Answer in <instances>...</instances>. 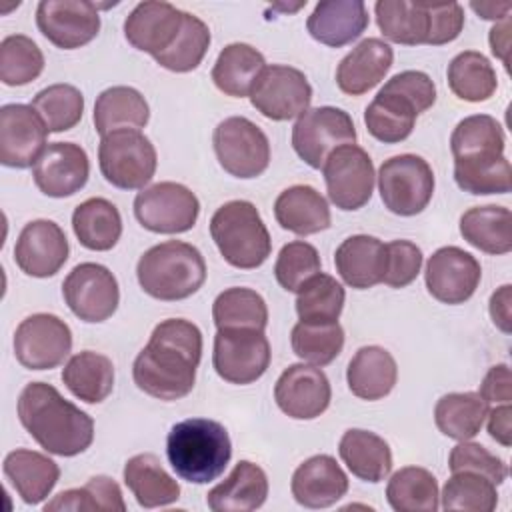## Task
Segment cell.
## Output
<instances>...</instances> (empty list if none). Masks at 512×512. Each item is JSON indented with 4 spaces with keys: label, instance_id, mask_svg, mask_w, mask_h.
Masks as SVG:
<instances>
[{
    "label": "cell",
    "instance_id": "51",
    "mask_svg": "<svg viewBox=\"0 0 512 512\" xmlns=\"http://www.w3.org/2000/svg\"><path fill=\"white\" fill-rule=\"evenodd\" d=\"M440 498L444 510L492 512L498 506L496 484L476 472H452Z\"/></svg>",
    "mask_w": 512,
    "mask_h": 512
},
{
    "label": "cell",
    "instance_id": "39",
    "mask_svg": "<svg viewBox=\"0 0 512 512\" xmlns=\"http://www.w3.org/2000/svg\"><path fill=\"white\" fill-rule=\"evenodd\" d=\"M72 230L78 242L94 252L112 250L122 236V216L106 198H88L72 212Z\"/></svg>",
    "mask_w": 512,
    "mask_h": 512
},
{
    "label": "cell",
    "instance_id": "20",
    "mask_svg": "<svg viewBox=\"0 0 512 512\" xmlns=\"http://www.w3.org/2000/svg\"><path fill=\"white\" fill-rule=\"evenodd\" d=\"M274 400L286 416L314 420L330 406V380L318 366L290 364L274 384Z\"/></svg>",
    "mask_w": 512,
    "mask_h": 512
},
{
    "label": "cell",
    "instance_id": "17",
    "mask_svg": "<svg viewBox=\"0 0 512 512\" xmlns=\"http://www.w3.org/2000/svg\"><path fill=\"white\" fill-rule=\"evenodd\" d=\"M36 26L56 48L74 50L98 36V6L88 0H42L36 8Z\"/></svg>",
    "mask_w": 512,
    "mask_h": 512
},
{
    "label": "cell",
    "instance_id": "5",
    "mask_svg": "<svg viewBox=\"0 0 512 512\" xmlns=\"http://www.w3.org/2000/svg\"><path fill=\"white\" fill-rule=\"evenodd\" d=\"M136 278L148 296L162 302H176L202 288L206 262L196 246L182 240H166L140 256Z\"/></svg>",
    "mask_w": 512,
    "mask_h": 512
},
{
    "label": "cell",
    "instance_id": "12",
    "mask_svg": "<svg viewBox=\"0 0 512 512\" xmlns=\"http://www.w3.org/2000/svg\"><path fill=\"white\" fill-rule=\"evenodd\" d=\"M200 214L196 194L178 182H158L134 198V216L156 234H182L194 228Z\"/></svg>",
    "mask_w": 512,
    "mask_h": 512
},
{
    "label": "cell",
    "instance_id": "26",
    "mask_svg": "<svg viewBox=\"0 0 512 512\" xmlns=\"http://www.w3.org/2000/svg\"><path fill=\"white\" fill-rule=\"evenodd\" d=\"M394 50L382 38H364L338 64L336 84L348 96L372 90L392 68Z\"/></svg>",
    "mask_w": 512,
    "mask_h": 512
},
{
    "label": "cell",
    "instance_id": "47",
    "mask_svg": "<svg viewBox=\"0 0 512 512\" xmlns=\"http://www.w3.org/2000/svg\"><path fill=\"white\" fill-rule=\"evenodd\" d=\"M54 510H104V512H124L126 502L118 482L110 476H92L84 486L70 488L56 494L44 512Z\"/></svg>",
    "mask_w": 512,
    "mask_h": 512
},
{
    "label": "cell",
    "instance_id": "59",
    "mask_svg": "<svg viewBox=\"0 0 512 512\" xmlns=\"http://www.w3.org/2000/svg\"><path fill=\"white\" fill-rule=\"evenodd\" d=\"M488 434L492 440L508 448L512 444V406L510 404H498L488 414Z\"/></svg>",
    "mask_w": 512,
    "mask_h": 512
},
{
    "label": "cell",
    "instance_id": "50",
    "mask_svg": "<svg viewBox=\"0 0 512 512\" xmlns=\"http://www.w3.org/2000/svg\"><path fill=\"white\" fill-rule=\"evenodd\" d=\"M44 70V54L38 44L24 36L12 34L0 42V80L6 86H26Z\"/></svg>",
    "mask_w": 512,
    "mask_h": 512
},
{
    "label": "cell",
    "instance_id": "16",
    "mask_svg": "<svg viewBox=\"0 0 512 512\" xmlns=\"http://www.w3.org/2000/svg\"><path fill=\"white\" fill-rule=\"evenodd\" d=\"M14 356L28 370L60 366L72 350V330L56 314L38 312L24 318L14 332Z\"/></svg>",
    "mask_w": 512,
    "mask_h": 512
},
{
    "label": "cell",
    "instance_id": "48",
    "mask_svg": "<svg viewBox=\"0 0 512 512\" xmlns=\"http://www.w3.org/2000/svg\"><path fill=\"white\" fill-rule=\"evenodd\" d=\"M292 352L306 364L326 366L336 360L344 348V330L338 322L306 324L298 322L290 334Z\"/></svg>",
    "mask_w": 512,
    "mask_h": 512
},
{
    "label": "cell",
    "instance_id": "46",
    "mask_svg": "<svg viewBox=\"0 0 512 512\" xmlns=\"http://www.w3.org/2000/svg\"><path fill=\"white\" fill-rule=\"evenodd\" d=\"M210 28L198 16L184 12L182 28L176 40L160 54L154 56L156 64L170 72H190L200 66L210 48Z\"/></svg>",
    "mask_w": 512,
    "mask_h": 512
},
{
    "label": "cell",
    "instance_id": "31",
    "mask_svg": "<svg viewBox=\"0 0 512 512\" xmlns=\"http://www.w3.org/2000/svg\"><path fill=\"white\" fill-rule=\"evenodd\" d=\"M398 380L394 356L382 346H362L350 358L346 382L350 392L360 400H380L392 392Z\"/></svg>",
    "mask_w": 512,
    "mask_h": 512
},
{
    "label": "cell",
    "instance_id": "21",
    "mask_svg": "<svg viewBox=\"0 0 512 512\" xmlns=\"http://www.w3.org/2000/svg\"><path fill=\"white\" fill-rule=\"evenodd\" d=\"M90 176L86 150L74 142H52L32 168L38 190L50 198H68L80 192Z\"/></svg>",
    "mask_w": 512,
    "mask_h": 512
},
{
    "label": "cell",
    "instance_id": "1",
    "mask_svg": "<svg viewBox=\"0 0 512 512\" xmlns=\"http://www.w3.org/2000/svg\"><path fill=\"white\" fill-rule=\"evenodd\" d=\"M202 358V332L186 318H168L154 326L148 344L132 364V378L144 394L172 402L188 396Z\"/></svg>",
    "mask_w": 512,
    "mask_h": 512
},
{
    "label": "cell",
    "instance_id": "29",
    "mask_svg": "<svg viewBox=\"0 0 512 512\" xmlns=\"http://www.w3.org/2000/svg\"><path fill=\"white\" fill-rule=\"evenodd\" d=\"M266 498V472L250 460H240L232 472L206 494V504L214 512H250L258 510Z\"/></svg>",
    "mask_w": 512,
    "mask_h": 512
},
{
    "label": "cell",
    "instance_id": "36",
    "mask_svg": "<svg viewBox=\"0 0 512 512\" xmlns=\"http://www.w3.org/2000/svg\"><path fill=\"white\" fill-rule=\"evenodd\" d=\"M460 234L480 252L508 254L512 250V212L496 204L468 208L460 216Z\"/></svg>",
    "mask_w": 512,
    "mask_h": 512
},
{
    "label": "cell",
    "instance_id": "18",
    "mask_svg": "<svg viewBox=\"0 0 512 512\" xmlns=\"http://www.w3.org/2000/svg\"><path fill=\"white\" fill-rule=\"evenodd\" d=\"M480 262L458 246L438 248L426 262L424 282L432 298L442 304H464L480 284Z\"/></svg>",
    "mask_w": 512,
    "mask_h": 512
},
{
    "label": "cell",
    "instance_id": "28",
    "mask_svg": "<svg viewBox=\"0 0 512 512\" xmlns=\"http://www.w3.org/2000/svg\"><path fill=\"white\" fill-rule=\"evenodd\" d=\"M2 470L16 494L28 506L46 500L60 478V468L50 456L26 448L8 452Z\"/></svg>",
    "mask_w": 512,
    "mask_h": 512
},
{
    "label": "cell",
    "instance_id": "49",
    "mask_svg": "<svg viewBox=\"0 0 512 512\" xmlns=\"http://www.w3.org/2000/svg\"><path fill=\"white\" fill-rule=\"evenodd\" d=\"M30 106L40 114L48 132H66L82 120L84 96L72 84H52L42 88Z\"/></svg>",
    "mask_w": 512,
    "mask_h": 512
},
{
    "label": "cell",
    "instance_id": "55",
    "mask_svg": "<svg viewBox=\"0 0 512 512\" xmlns=\"http://www.w3.org/2000/svg\"><path fill=\"white\" fill-rule=\"evenodd\" d=\"M384 86L406 96L416 106L418 114L426 112L436 102V86H434L432 78L420 70L398 72Z\"/></svg>",
    "mask_w": 512,
    "mask_h": 512
},
{
    "label": "cell",
    "instance_id": "41",
    "mask_svg": "<svg viewBox=\"0 0 512 512\" xmlns=\"http://www.w3.org/2000/svg\"><path fill=\"white\" fill-rule=\"evenodd\" d=\"M488 414V404L478 392H450L434 406L436 428L452 440L474 438Z\"/></svg>",
    "mask_w": 512,
    "mask_h": 512
},
{
    "label": "cell",
    "instance_id": "32",
    "mask_svg": "<svg viewBox=\"0 0 512 512\" xmlns=\"http://www.w3.org/2000/svg\"><path fill=\"white\" fill-rule=\"evenodd\" d=\"M416 106L396 90L382 86L364 110V124L372 138L384 144L406 140L416 124Z\"/></svg>",
    "mask_w": 512,
    "mask_h": 512
},
{
    "label": "cell",
    "instance_id": "37",
    "mask_svg": "<svg viewBox=\"0 0 512 512\" xmlns=\"http://www.w3.org/2000/svg\"><path fill=\"white\" fill-rule=\"evenodd\" d=\"M266 68L262 52L244 42H232L224 46L212 66L214 86L232 98L250 96V90Z\"/></svg>",
    "mask_w": 512,
    "mask_h": 512
},
{
    "label": "cell",
    "instance_id": "56",
    "mask_svg": "<svg viewBox=\"0 0 512 512\" xmlns=\"http://www.w3.org/2000/svg\"><path fill=\"white\" fill-rule=\"evenodd\" d=\"M464 28V8L458 2H430V38L428 46H442L460 36Z\"/></svg>",
    "mask_w": 512,
    "mask_h": 512
},
{
    "label": "cell",
    "instance_id": "42",
    "mask_svg": "<svg viewBox=\"0 0 512 512\" xmlns=\"http://www.w3.org/2000/svg\"><path fill=\"white\" fill-rule=\"evenodd\" d=\"M386 500L396 512H436L440 506L436 476L420 466H404L388 480Z\"/></svg>",
    "mask_w": 512,
    "mask_h": 512
},
{
    "label": "cell",
    "instance_id": "7",
    "mask_svg": "<svg viewBox=\"0 0 512 512\" xmlns=\"http://www.w3.org/2000/svg\"><path fill=\"white\" fill-rule=\"evenodd\" d=\"M98 164L108 184L120 190H138L154 178L158 156L150 138L140 130L120 128L102 136Z\"/></svg>",
    "mask_w": 512,
    "mask_h": 512
},
{
    "label": "cell",
    "instance_id": "60",
    "mask_svg": "<svg viewBox=\"0 0 512 512\" xmlns=\"http://www.w3.org/2000/svg\"><path fill=\"white\" fill-rule=\"evenodd\" d=\"M488 42H490V50L496 58L502 60V64L508 70V50H510V16L500 20L498 24L492 26L490 34H488Z\"/></svg>",
    "mask_w": 512,
    "mask_h": 512
},
{
    "label": "cell",
    "instance_id": "19",
    "mask_svg": "<svg viewBox=\"0 0 512 512\" xmlns=\"http://www.w3.org/2000/svg\"><path fill=\"white\" fill-rule=\"evenodd\" d=\"M48 128L28 104L0 108V162L8 168H30L46 150Z\"/></svg>",
    "mask_w": 512,
    "mask_h": 512
},
{
    "label": "cell",
    "instance_id": "2",
    "mask_svg": "<svg viewBox=\"0 0 512 512\" xmlns=\"http://www.w3.org/2000/svg\"><path fill=\"white\" fill-rule=\"evenodd\" d=\"M504 130L488 114H472L456 124L450 136L454 180L474 196L506 194L512 188V166L504 156Z\"/></svg>",
    "mask_w": 512,
    "mask_h": 512
},
{
    "label": "cell",
    "instance_id": "44",
    "mask_svg": "<svg viewBox=\"0 0 512 512\" xmlns=\"http://www.w3.org/2000/svg\"><path fill=\"white\" fill-rule=\"evenodd\" d=\"M296 294H298L296 314L300 322H306V324L338 322L344 308L346 292L334 276L318 272Z\"/></svg>",
    "mask_w": 512,
    "mask_h": 512
},
{
    "label": "cell",
    "instance_id": "23",
    "mask_svg": "<svg viewBox=\"0 0 512 512\" xmlns=\"http://www.w3.org/2000/svg\"><path fill=\"white\" fill-rule=\"evenodd\" d=\"M182 20L184 12L170 2H140L124 20V36L136 50L154 58L176 40Z\"/></svg>",
    "mask_w": 512,
    "mask_h": 512
},
{
    "label": "cell",
    "instance_id": "13",
    "mask_svg": "<svg viewBox=\"0 0 512 512\" xmlns=\"http://www.w3.org/2000/svg\"><path fill=\"white\" fill-rule=\"evenodd\" d=\"M252 106L268 120L284 122L302 116L312 102V86L302 70L270 64L250 90Z\"/></svg>",
    "mask_w": 512,
    "mask_h": 512
},
{
    "label": "cell",
    "instance_id": "3",
    "mask_svg": "<svg viewBox=\"0 0 512 512\" xmlns=\"http://www.w3.org/2000/svg\"><path fill=\"white\" fill-rule=\"evenodd\" d=\"M16 412L24 430L48 454L70 458L88 450L94 440L92 416L66 400L52 384H26Z\"/></svg>",
    "mask_w": 512,
    "mask_h": 512
},
{
    "label": "cell",
    "instance_id": "24",
    "mask_svg": "<svg viewBox=\"0 0 512 512\" xmlns=\"http://www.w3.org/2000/svg\"><path fill=\"white\" fill-rule=\"evenodd\" d=\"M290 490L304 508H328L348 492V476L328 454H316L304 460L292 474Z\"/></svg>",
    "mask_w": 512,
    "mask_h": 512
},
{
    "label": "cell",
    "instance_id": "45",
    "mask_svg": "<svg viewBox=\"0 0 512 512\" xmlns=\"http://www.w3.org/2000/svg\"><path fill=\"white\" fill-rule=\"evenodd\" d=\"M212 320L222 328H256L266 330L268 306L266 300L252 288H226L212 304Z\"/></svg>",
    "mask_w": 512,
    "mask_h": 512
},
{
    "label": "cell",
    "instance_id": "11",
    "mask_svg": "<svg viewBox=\"0 0 512 512\" xmlns=\"http://www.w3.org/2000/svg\"><path fill=\"white\" fill-rule=\"evenodd\" d=\"M270 342L264 330L222 328L214 336L212 364L216 374L230 384H252L270 366Z\"/></svg>",
    "mask_w": 512,
    "mask_h": 512
},
{
    "label": "cell",
    "instance_id": "43",
    "mask_svg": "<svg viewBox=\"0 0 512 512\" xmlns=\"http://www.w3.org/2000/svg\"><path fill=\"white\" fill-rule=\"evenodd\" d=\"M446 78L452 94L464 102H484L498 88L494 66L476 50L456 54L448 64Z\"/></svg>",
    "mask_w": 512,
    "mask_h": 512
},
{
    "label": "cell",
    "instance_id": "6",
    "mask_svg": "<svg viewBox=\"0 0 512 512\" xmlns=\"http://www.w3.org/2000/svg\"><path fill=\"white\" fill-rule=\"evenodd\" d=\"M210 236L222 258L240 270L262 266L272 240L258 208L248 200H230L210 218Z\"/></svg>",
    "mask_w": 512,
    "mask_h": 512
},
{
    "label": "cell",
    "instance_id": "40",
    "mask_svg": "<svg viewBox=\"0 0 512 512\" xmlns=\"http://www.w3.org/2000/svg\"><path fill=\"white\" fill-rule=\"evenodd\" d=\"M150 108L146 98L132 86H112L98 94L94 102V128L100 136L120 130H140L148 124Z\"/></svg>",
    "mask_w": 512,
    "mask_h": 512
},
{
    "label": "cell",
    "instance_id": "15",
    "mask_svg": "<svg viewBox=\"0 0 512 512\" xmlns=\"http://www.w3.org/2000/svg\"><path fill=\"white\" fill-rule=\"evenodd\" d=\"M62 296L70 312L82 322H104L120 304L116 276L102 264L82 262L62 282Z\"/></svg>",
    "mask_w": 512,
    "mask_h": 512
},
{
    "label": "cell",
    "instance_id": "34",
    "mask_svg": "<svg viewBox=\"0 0 512 512\" xmlns=\"http://www.w3.org/2000/svg\"><path fill=\"white\" fill-rule=\"evenodd\" d=\"M124 484L142 508H160L180 498V484L164 470L158 456L144 452L124 464Z\"/></svg>",
    "mask_w": 512,
    "mask_h": 512
},
{
    "label": "cell",
    "instance_id": "35",
    "mask_svg": "<svg viewBox=\"0 0 512 512\" xmlns=\"http://www.w3.org/2000/svg\"><path fill=\"white\" fill-rule=\"evenodd\" d=\"M376 24L384 38L394 44L418 46L430 38V2L378 0L374 4Z\"/></svg>",
    "mask_w": 512,
    "mask_h": 512
},
{
    "label": "cell",
    "instance_id": "9",
    "mask_svg": "<svg viewBox=\"0 0 512 512\" xmlns=\"http://www.w3.org/2000/svg\"><path fill=\"white\" fill-rule=\"evenodd\" d=\"M212 146L224 172L234 178H256L270 164L268 136L244 116L224 118L214 128Z\"/></svg>",
    "mask_w": 512,
    "mask_h": 512
},
{
    "label": "cell",
    "instance_id": "22",
    "mask_svg": "<svg viewBox=\"0 0 512 512\" xmlns=\"http://www.w3.org/2000/svg\"><path fill=\"white\" fill-rule=\"evenodd\" d=\"M68 238L54 220L28 222L16 240L14 262L32 278H48L60 272L68 260Z\"/></svg>",
    "mask_w": 512,
    "mask_h": 512
},
{
    "label": "cell",
    "instance_id": "27",
    "mask_svg": "<svg viewBox=\"0 0 512 512\" xmlns=\"http://www.w3.org/2000/svg\"><path fill=\"white\" fill-rule=\"evenodd\" d=\"M336 272L356 290H368L382 282L386 272V244L376 236L354 234L334 252Z\"/></svg>",
    "mask_w": 512,
    "mask_h": 512
},
{
    "label": "cell",
    "instance_id": "38",
    "mask_svg": "<svg viewBox=\"0 0 512 512\" xmlns=\"http://www.w3.org/2000/svg\"><path fill=\"white\" fill-rule=\"evenodd\" d=\"M62 382L82 402L100 404L112 394L114 364L100 352L82 350L62 368Z\"/></svg>",
    "mask_w": 512,
    "mask_h": 512
},
{
    "label": "cell",
    "instance_id": "14",
    "mask_svg": "<svg viewBox=\"0 0 512 512\" xmlns=\"http://www.w3.org/2000/svg\"><path fill=\"white\" fill-rule=\"evenodd\" d=\"M330 202L340 210H358L372 198L374 164L368 152L356 144L336 148L322 166Z\"/></svg>",
    "mask_w": 512,
    "mask_h": 512
},
{
    "label": "cell",
    "instance_id": "10",
    "mask_svg": "<svg viewBox=\"0 0 512 512\" xmlns=\"http://www.w3.org/2000/svg\"><path fill=\"white\" fill-rule=\"evenodd\" d=\"M344 144H356V128L342 108H308L292 126V148L314 170H320L326 158Z\"/></svg>",
    "mask_w": 512,
    "mask_h": 512
},
{
    "label": "cell",
    "instance_id": "33",
    "mask_svg": "<svg viewBox=\"0 0 512 512\" xmlns=\"http://www.w3.org/2000/svg\"><path fill=\"white\" fill-rule=\"evenodd\" d=\"M338 454L346 468L364 482H382L392 470V450L388 442L370 430H346L338 442Z\"/></svg>",
    "mask_w": 512,
    "mask_h": 512
},
{
    "label": "cell",
    "instance_id": "30",
    "mask_svg": "<svg viewBox=\"0 0 512 512\" xmlns=\"http://www.w3.org/2000/svg\"><path fill=\"white\" fill-rule=\"evenodd\" d=\"M274 218L296 236L318 234L332 224L326 198L308 184H294L282 190L274 202Z\"/></svg>",
    "mask_w": 512,
    "mask_h": 512
},
{
    "label": "cell",
    "instance_id": "61",
    "mask_svg": "<svg viewBox=\"0 0 512 512\" xmlns=\"http://www.w3.org/2000/svg\"><path fill=\"white\" fill-rule=\"evenodd\" d=\"M470 8L484 20H494V22H500L504 18H508L510 10H512V4L510 2H502V4H496V2H470Z\"/></svg>",
    "mask_w": 512,
    "mask_h": 512
},
{
    "label": "cell",
    "instance_id": "53",
    "mask_svg": "<svg viewBox=\"0 0 512 512\" xmlns=\"http://www.w3.org/2000/svg\"><path fill=\"white\" fill-rule=\"evenodd\" d=\"M450 472H476L486 476L496 486L508 478V466L502 458L486 450L482 444L462 440L450 450L448 456Z\"/></svg>",
    "mask_w": 512,
    "mask_h": 512
},
{
    "label": "cell",
    "instance_id": "52",
    "mask_svg": "<svg viewBox=\"0 0 512 512\" xmlns=\"http://www.w3.org/2000/svg\"><path fill=\"white\" fill-rule=\"evenodd\" d=\"M320 268L322 262L318 250L304 240H294L280 248L274 264V276L286 292H298L320 272Z\"/></svg>",
    "mask_w": 512,
    "mask_h": 512
},
{
    "label": "cell",
    "instance_id": "54",
    "mask_svg": "<svg viewBox=\"0 0 512 512\" xmlns=\"http://www.w3.org/2000/svg\"><path fill=\"white\" fill-rule=\"evenodd\" d=\"M422 250L410 240H392L386 244V272L382 284L404 288L416 280L422 268Z\"/></svg>",
    "mask_w": 512,
    "mask_h": 512
},
{
    "label": "cell",
    "instance_id": "8",
    "mask_svg": "<svg viewBox=\"0 0 512 512\" xmlns=\"http://www.w3.org/2000/svg\"><path fill=\"white\" fill-rule=\"evenodd\" d=\"M378 190L384 206L398 216L420 214L434 194V172L416 154H398L378 168Z\"/></svg>",
    "mask_w": 512,
    "mask_h": 512
},
{
    "label": "cell",
    "instance_id": "58",
    "mask_svg": "<svg viewBox=\"0 0 512 512\" xmlns=\"http://www.w3.org/2000/svg\"><path fill=\"white\" fill-rule=\"evenodd\" d=\"M490 318L496 328H500L504 334H510L512 330V286L504 284L490 296Z\"/></svg>",
    "mask_w": 512,
    "mask_h": 512
},
{
    "label": "cell",
    "instance_id": "4",
    "mask_svg": "<svg viewBox=\"0 0 512 512\" xmlns=\"http://www.w3.org/2000/svg\"><path fill=\"white\" fill-rule=\"evenodd\" d=\"M166 456L178 478L190 484L216 480L232 458L228 430L210 418L176 422L166 436Z\"/></svg>",
    "mask_w": 512,
    "mask_h": 512
},
{
    "label": "cell",
    "instance_id": "57",
    "mask_svg": "<svg viewBox=\"0 0 512 512\" xmlns=\"http://www.w3.org/2000/svg\"><path fill=\"white\" fill-rule=\"evenodd\" d=\"M478 394L486 404H510L512 402V374L508 364H496L492 366L482 384Z\"/></svg>",
    "mask_w": 512,
    "mask_h": 512
},
{
    "label": "cell",
    "instance_id": "25",
    "mask_svg": "<svg viewBox=\"0 0 512 512\" xmlns=\"http://www.w3.org/2000/svg\"><path fill=\"white\" fill-rule=\"evenodd\" d=\"M368 10L362 0H322L306 20L308 34L332 48L346 46L368 28Z\"/></svg>",
    "mask_w": 512,
    "mask_h": 512
}]
</instances>
